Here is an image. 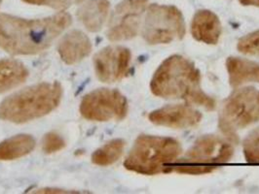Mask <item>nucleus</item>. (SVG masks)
<instances>
[{
    "instance_id": "b1692460",
    "label": "nucleus",
    "mask_w": 259,
    "mask_h": 194,
    "mask_svg": "<svg viewBox=\"0 0 259 194\" xmlns=\"http://www.w3.org/2000/svg\"><path fill=\"white\" fill-rule=\"evenodd\" d=\"M241 4L245 6H256L259 7V0H239Z\"/></svg>"
},
{
    "instance_id": "9d476101",
    "label": "nucleus",
    "mask_w": 259,
    "mask_h": 194,
    "mask_svg": "<svg viewBox=\"0 0 259 194\" xmlns=\"http://www.w3.org/2000/svg\"><path fill=\"white\" fill-rule=\"evenodd\" d=\"M131 52L124 47H107L94 58L96 74L104 83H114L124 77L129 69Z\"/></svg>"
},
{
    "instance_id": "9b49d317",
    "label": "nucleus",
    "mask_w": 259,
    "mask_h": 194,
    "mask_svg": "<svg viewBox=\"0 0 259 194\" xmlns=\"http://www.w3.org/2000/svg\"><path fill=\"white\" fill-rule=\"evenodd\" d=\"M149 120L157 124L176 130H187L198 125L202 119L200 112L188 105H168L153 111Z\"/></svg>"
},
{
    "instance_id": "a211bd4d",
    "label": "nucleus",
    "mask_w": 259,
    "mask_h": 194,
    "mask_svg": "<svg viewBox=\"0 0 259 194\" xmlns=\"http://www.w3.org/2000/svg\"><path fill=\"white\" fill-rule=\"evenodd\" d=\"M125 142L121 139L112 140L96 151L92 155V161L99 166H108L115 163L122 156Z\"/></svg>"
},
{
    "instance_id": "6e6552de",
    "label": "nucleus",
    "mask_w": 259,
    "mask_h": 194,
    "mask_svg": "<svg viewBox=\"0 0 259 194\" xmlns=\"http://www.w3.org/2000/svg\"><path fill=\"white\" fill-rule=\"evenodd\" d=\"M80 113L89 120H121L127 116L128 102L125 96L116 90H97L83 98Z\"/></svg>"
},
{
    "instance_id": "dca6fc26",
    "label": "nucleus",
    "mask_w": 259,
    "mask_h": 194,
    "mask_svg": "<svg viewBox=\"0 0 259 194\" xmlns=\"http://www.w3.org/2000/svg\"><path fill=\"white\" fill-rule=\"evenodd\" d=\"M28 75L25 65L17 60H0V92L9 91L26 81Z\"/></svg>"
},
{
    "instance_id": "f257e3e1",
    "label": "nucleus",
    "mask_w": 259,
    "mask_h": 194,
    "mask_svg": "<svg viewBox=\"0 0 259 194\" xmlns=\"http://www.w3.org/2000/svg\"><path fill=\"white\" fill-rule=\"evenodd\" d=\"M70 24L71 17L65 12L41 20H25L1 14L0 48L12 54L42 52Z\"/></svg>"
},
{
    "instance_id": "a878e982",
    "label": "nucleus",
    "mask_w": 259,
    "mask_h": 194,
    "mask_svg": "<svg viewBox=\"0 0 259 194\" xmlns=\"http://www.w3.org/2000/svg\"><path fill=\"white\" fill-rule=\"evenodd\" d=\"M0 3H1V0H0Z\"/></svg>"
},
{
    "instance_id": "ddd939ff",
    "label": "nucleus",
    "mask_w": 259,
    "mask_h": 194,
    "mask_svg": "<svg viewBox=\"0 0 259 194\" xmlns=\"http://www.w3.org/2000/svg\"><path fill=\"white\" fill-rule=\"evenodd\" d=\"M191 33L197 41L208 45L218 44L221 35L219 17L208 10L198 11L192 20Z\"/></svg>"
},
{
    "instance_id": "393cba45",
    "label": "nucleus",
    "mask_w": 259,
    "mask_h": 194,
    "mask_svg": "<svg viewBox=\"0 0 259 194\" xmlns=\"http://www.w3.org/2000/svg\"><path fill=\"white\" fill-rule=\"evenodd\" d=\"M83 1H84V0H76V2H77V3H82Z\"/></svg>"
},
{
    "instance_id": "1a4fd4ad",
    "label": "nucleus",
    "mask_w": 259,
    "mask_h": 194,
    "mask_svg": "<svg viewBox=\"0 0 259 194\" xmlns=\"http://www.w3.org/2000/svg\"><path fill=\"white\" fill-rule=\"evenodd\" d=\"M148 0H124L117 5L107 31L110 41L134 38L139 32L141 19Z\"/></svg>"
},
{
    "instance_id": "6ab92c4d",
    "label": "nucleus",
    "mask_w": 259,
    "mask_h": 194,
    "mask_svg": "<svg viewBox=\"0 0 259 194\" xmlns=\"http://www.w3.org/2000/svg\"><path fill=\"white\" fill-rule=\"evenodd\" d=\"M244 155L250 163H259V127L248 134L244 141Z\"/></svg>"
},
{
    "instance_id": "f3484780",
    "label": "nucleus",
    "mask_w": 259,
    "mask_h": 194,
    "mask_svg": "<svg viewBox=\"0 0 259 194\" xmlns=\"http://www.w3.org/2000/svg\"><path fill=\"white\" fill-rule=\"evenodd\" d=\"M35 147L29 135H18L0 144V161L13 160L28 155Z\"/></svg>"
},
{
    "instance_id": "20e7f679",
    "label": "nucleus",
    "mask_w": 259,
    "mask_h": 194,
    "mask_svg": "<svg viewBox=\"0 0 259 194\" xmlns=\"http://www.w3.org/2000/svg\"><path fill=\"white\" fill-rule=\"evenodd\" d=\"M182 153V146L176 139L142 135L134 144L124 166L139 174L156 175L166 172Z\"/></svg>"
},
{
    "instance_id": "39448f33",
    "label": "nucleus",
    "mask_w": 259,
    "mask_h": 194,
    "mask_svg": "<svg viewBox=\"0 0 259 194\" xmlns=\"http://www.w3.org/2000/svg\"><path fill=\"white\" fill-rule=\"evenodd\" d=\"M233 154V146L227 140L206 135L200 137L182 159L176 160L168 168L182 174H207L228 162Z\"/></svg>"
},
{
    "instance_id": "0eeeda50",
    "label": "nucleus",
    "mask_w": 259,
    "mask_h": 194,
    "mask_svg": "<svg viewBox=\"0 0 259 194\" xmlns=\"http://www.w3.org/2000/svg\"><path fill=\"white\" fill-rule=\"evenodd\" d=\"M184 34V19L177 7L158 4L148 7L143 29V38L148 44H168L183 38Z\"/></svg>"
},
{
    "instance_id": "7ed1b4c3",
    "label": "nucleus",
    "mask_w": 259,
    "mask_h": 194,
    "mask_svg": "<svg viewBox=\"0 0 259 194\" xmlns=\"http://www.w3.org/2000/svg\"><path fill=\"white\" fill-rule=\"evenodd\" d=\"M62 94L59 83H42L18 91L0 105V118L24 123L45 116L60 104Z\"/></svg>"
},
{
    "instance_id": "412c9836",
    "label": "nucleus",
    "mask_w": 259,
    "mask_h": 194,
    "mask_svg": "<svg viewBox=\"0 0 259 194\" xmlns=\"http://www.w3.org/2000/svg\"><path fill=\"white\" fill-rule=\"evenodd\" d=\"M65 146V140L57 133H49L45 135L42 143V149L46 154L57 153L63 150Z\"/></svg>"
},
{
    "instance_id": "4468645a",
    "label": "nucleus",
    "mask_w": 259,
    "mask_h": 194,
    "mask_svg": "<svg viewBox=\"0 0 259 194\" xmlns=\"http://www.w3.org/2000/svg\"><path fill=\"white\" fill-rule=\"evenodd\" d=\"M226 68L232 87H240L247 83H259V63L240 57H228Z\"/></svg>"
},
{
    "instance_id": "2eb2a0df",
    "label": "nucleus",
    "mask_w": 259,
    "mask_h": 194,
    "mask_svg": "<svg viewBox=\"0 0 259 194\" xmlns=\"http://www.w3.org/2000/svg\"><path fill=\"white\" fill-rule=\"evenodd\" d=\"M109 11L107 0H89L79 10L77 16L85 27L92 32L102 29Z\"/></svg>"
},
{
    "instance_id": "f03ea898",
    "label": "nucleus",
    "mask_w": 259,
    "mask_h": 194,
    "mask_svg": "<svg viewBox=\"0 0 259 194\" xmlns=\"http://www.w3.org/2000/svg\"><path fill=\"white\" fill-rule=\"evenodd\" d=\"M195 65L182 55H171L159 66L151 80L152 93L166 99H183L211 111L215 101L202 91Z\"/></svg>"
},
{
    "instance_id": "423d86ee",
    "label": "nucleus",
    "mask_w": 259,
    "mask_h": 194,
    "mask_svg": "<svg viewBox=\"0 0 259 194\" xmlns=\"http://www.w3.org/2000/svg\"><path fill=\"white\" fill-rule=\"evenodd\" d=\"M259 121V91L244 88L234 91L221 108L219 126L227 139L237 142L238 131Z\"/></svg>"
},
{
    "instance_id": "5701e85b",
    "label": "nucleus",
    "mask_w": 259,
    "mask_h": 194,
    "mask_svg": "<svg viewBox=\"0 0 259 194\" xmlns=\"http://www.w3.org/2000/svg\"><path fill=\"white\" fill-rule=\"evenodd\" d=\"M38 193H70V192H75V191H65V190H58V189H40L37 191Z\"/></svg>"
},
{
    "instance_id": "4be33fe9",
    "label": "nucleus",
    "mask_w": 259,
    "mask_h": 194,
    "mask_svg": "<svg viewBox=\"0 0 259 194\" xmlns=\"http://www.w3.org/2000/svg\"><path fill=\"white\" fill-rule=\"evenodd\" d=\"M24 2L32 4V5H39V6H48L53 9L57 10H64L68 8L73 0H23Z\"/></svg>"
},
{
    "instance_id": "aec40b11",
    "label": "nucleus",
    "mask_w": 259,
    "mask_h": 194,
    "mask_svg": "<svg viewBox=\"0 0 259 194\" xmlns=\"http://www.w3.org/2000/svg\"><path fill=\"white\" fill-rule=\"evenodd\" d=\"M238 50L246 54L259 55V30L241 39L238 43Z\"/></svg>"
},
{
    "instance_id": "f8f14e48",
    "label": "nucleus",
    "mask_w": 259,
    "mask_h": 194,
    "mask_svg": "<svg viewBox=\"0 0 259 194\" xmlns=\"http://www.w3.org/2000/svg\"><path fill=\"white\" fill-rule=\"evenodd\" d=\"M58 51L65 63L74 64L90 54L91 41L82 31L73 30L62 39Z\"/></svg>"
}]
</instances>
